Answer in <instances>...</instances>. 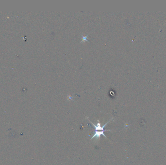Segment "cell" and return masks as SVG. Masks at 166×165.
<instances>
[{
	"label": "cell",
	"mask_w": 166,
	"mask_h": 165,
	"mask_svg": "<svg viewBox=\"0 0 166 165\" xmlns=\"http://www.w3.org/2000/svg\"><path fill=\"white\" fill-rule=\"evenodd\" d=\"M87 119L88 120V119L87 118ZM88 121L90 122V123L92 124L93 127L94 128V134H93V136H92V137L91 138V140H92V139L95 138V139H100V137L102 135H103L105 137V139H107V137L105 135V134H104V132L105 131H106L105 130H104V128L105 127V126L107 125V124H108L109 122H110L111 120H109L108 122H107L106 124H104V125H101V124H100V122L99 120L97 121V124H94L93 123H92V122H91L89 120H88Z\"/></svg>",
	"instance_id": "1"
}]
</instances>
